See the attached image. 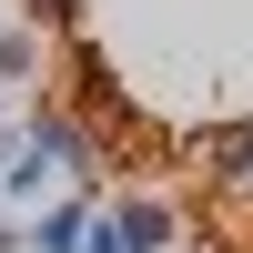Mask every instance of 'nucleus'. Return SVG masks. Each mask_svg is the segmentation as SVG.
<instances>
[{
    "mask_svg": "<svg viewBox=\"0 0 253 253\" xmlns=\"http://www.w3.org/2000/svg\"><path fill=\"white\" fill-rule=\"evenodd\" d=\"M20 142H31V162H41V172H71V193H101V132L71 112V101L20 112Z\"/></svg>",
    "mask_w": 253,
    "mask_h": 253,
    "instance_id": "f257e3e1",
    "label": "nucleus"
},
{
    "mask_svg": "<svg viewBox=\"0 0 253 253\" xmlns=\"http://www.w3.org/2000/svg\"><path fill=\"white\" fill-rule=\"evenodd\" d=\"M101 233H112L122 253H172L182 213H172L162 193H101Z\"/></svg>",
    "mask_w": 253,
    "mask_h": 253,
    "instance_id": "f03ea898",
    "label": "nucleus"
},
{
    "mask_svg": "<svg viewBox=\"0 0 253 253\" xmlns=\"http://www.w3.org/2000/svg\"><path fill=\"white\" fill-rule=\"evenodd\" d=\"M91 213H101V193H61V203H41V213L20 223V253H81V243H91Z\"/></svg>",
    "mask_w": 253,
    "mask_h": 253,
    "instance_id": "7ed1b4c3",
    "label": "nucleus"
},
{
    "mask_svg": "<svg viewBox=\"0 0 253 253\" xmlns=\"http://www.w3.org/2000/svg\"><path fill=\"white\" fill-rule=\"evenodd\" d=\"M203 162H213V182H223V193H243V182H253V112L223 122V132L203 142Z\"/></svg>",
    "mask_w": 253,
    "mask_h": 253,
    "instance_id": "20e7f679",
    "label": "nucleus"
},
{
    "mask_svg": "<svg viewBox=\"0 0 253 253\" xmlns=\"http://www.w3.org/2000/svg\"><path fill=\"white\" fill-rule=\"evenodd\" d=\"M41 51H51L41 31H20V20H0V91H31V81H41Z\"/></svg>",
    "mask_w": 253,
    "mask_h": 253,
    "instance_id": "39448f33",
    "label": "nucleus"
},
{
    "mask_svg": "<svg viewBox=\"0 0 253 253\" xmlns=\"http://www.w3.org/2000/svg\"><path fill=\"white\" fill-rule=\"evenodd\" d=\"M31 10H41V20H51V31H61V41H71V31H81V10H71V0H31Z\"/></svg>",
    "mask_w": 253,
    "mask_h": 253,
    "instance_id": "423d86ee",
    "label": "nucleus"
},
{
    "mask_svg": "<svg viewBox=\"0 0 253 253\" xmlns=\"http://www.w3.org/2000/svg\"><path fill=\"white\" fill-rule=\"evenodd\" d=\"M0 253H20V223H10V213H0Z\"/></svg>",
    "mask_w": 253,
    "mask_h": 253,
    "instance_id": "0eeeda50",
    "label": "nucleus"
},
{
    "mask_svg": "<svg viewBox=\"0 0 253 253\" xmlns=\"http://www.w3.org/2000/svg\"><path fill=\"white\" fill-rule=\"evenodd\" d=\"M0 122H10V91H0Z\"/></svg>",
    "mask_w": 253,
    "mask_h": 253,
    "instance_id": "6e6552de",
    "label": "nucleus"
}]
</instances>
